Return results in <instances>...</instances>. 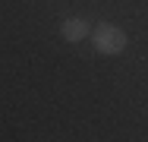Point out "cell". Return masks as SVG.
Masks as SVG:
<instances>
[{"label": "cell", "instance_id": "6da1fadb", "mask_svg": "<svg viewBox=\"0 0 148 142\" xmlns=\"http://www.w3.org/2000/svg\"><path fill=\"white\" fill-rule=\"evenodd\" d=\"M91 41H95V48L101 54H123L126 44H129L126 32L117 28V26H110V22H98V28L91 32Z\"/></svg>", "mask_w": 148, "mask_h": 142}, {"label": "cell", "instance_id": "7a4b0ae2", "mask_svg": "<svg viewBox=\"0 0 148 142\" xmlns=\"http://www.w3.org/2000/svg\"><path fill=\"white\" fill-rule=\"evenodd\" d=\"M60 35H63L69 44H79L82 38H88V35H91V28H88V22H85V19H66V22H63V28H60Z\"/></svg>", "mask_w": 148, "mask_h": 142}]
</instances>
